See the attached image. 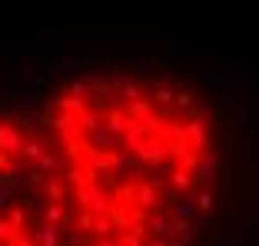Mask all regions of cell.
I'll list each match as a JSON object with an SVG mask.
<instances>
[{"label": "cell", "mask_w": 259, "mask_h": 246, "mask_svg": "<svg viewBox=\"0 0 259 246\" xmlns=\"http://www.w3.org/2000/svg\"><path fill=\"white\" fill-rule=\"evenodd\" d=\"M67 93L70 97H83V100H90V87H87V80H70Z\"/></svg>", "instance_id": "cell-24"}, {"label": "cell", "mask_w": 259, "mask_h": 246, "mask_svg": "<svg viewBox=\"0 0 259 246\" xmlns=\"http://www.w3.org/2000/svg\"><path fill=\"white\" fill-rule=\"evenodd\" d=\"M133 153H137V156H140V163H143V167H150V170H160L163 163L169 160L166 143H163L160 137H146L143 143H140L137 150H133Z\"/></svg>", "instance_id": "cell-4"}, {"label": "cell", "mask_w": 259, "mask_h": 246, "mask_svg": "<svg viewBox=\"0 0 259 246\" xmlns=\"http://www.w3.org/2000/svg\"><path fill=\"white\" fill-rule=\"evenodd\" d=\"M60 180L70 186V190H76V186H87L90 180H97V173H93L90 167H80V163H70V167H63V173H60Z\"/></svg>", "instance_id": "cell-7"}, {"label": "cell", "mask_w": 259, "mask_h": 246, "mask_svg": "<svg viewBox=\"0 0 259 246\" xmlns=\"http://www.w3.org/2000/svg\"><path fill=\"white\" fill-rule=\"evenodd\" d=\"M160 193H163V183L160 180H140L133 183V207L146 210V213H156V203H160Z\"/></svg>", "instance_id": "cell-3"}, {"label": "cell", "mask_w": 259, "mask_h": 246, "mask_svg": "<svg viewBox=\"0 0 259 246\" xmlns=\"http://www.w3.org/2000/svg\"><path fill=\"white\" fill-rule=\"evenodd\" d=\"M193 213H196V207L180 200V203H173V216H169V220H193Z\"/></svg>", "instance_id": "cell-23"}, {"label": "cell", "mask_w": 259, "mask_h": 246, "mask_svg": "<svg viewBox=\"0 0 259 246\" xmlns=\"http://www.w3.org/2000/svg\"><path fill=\"white\" fill-rule=\"evenodd\" d=\"M90 93H100V97H103V93H110V80H103V77H90Z\"/></svg>", "instance_id": "cell-27"}, {"label": "cell", "mask_w": 259, "mask_h": 246, "mask_svg": "<svg viewBox=\"0 0 259 246\" xmlns=\"http://www.w3.org/2000/svg\"><path fill=\"white\" fill-rule=\"evenodd\" d=\"M130 167V156L123 146H110V177H120V173H126Z\"/></svg>", "instance_id": "cell-16"}, {"label": "cell", "mask_w": 259, "mask_h": 246, "mask_svg": "<svg viewBox=\"0 0 259 246\" xmlns=\"http://www.w3.org/2000/svg\"><path fill=\"white\" fill-rule=\"evenodd\" d=\"M183 137H186V143H190V150H199V153H206V150H213V130H209V110H206V107H193L190 120L183 123Z\"/></svg>", "instance_id": "cell-1"}, {"label": "cell", "mask_w": 259, "mask_h": 246, "mask_svg": "<svg viewBox=\"0 0 259 246\" xmlns=\"http://www.w3.org/2000/svg\"><path fill=\"white\" fill-rule=\"evenodd\" d=\"M44 196H47V203H67L70 200V186L63 183L57 173H50V177L44 180Z\"/></svg>", "instance_id": "cell-10"}, {"label": "cell", "mask_w": 259, "mask_h": 246, "mask_svg": "<svg viewBox=\"0 0 259 246\" xmlns=\"http://www.w3.org/2000/svg\"><path fill=\"white\" fill-rule=\"evenodd\" d=\"M90 143L97 146V150H110V146H113V137H110L107 130H97V133H90Z\"/></svg>", "instance_id": "cell-26"}, {"label": "cell", "mask_w": 259, "mask_h": 246, "mask_svg": "<svg viewBox=\"0 0 259 246\" xmlns=\"http://www.w3.org/2000/svg\"><path fill=\"white\" fill-rule=\"evenodd\" d=\"M14 160V156H7V153H0V173H4V170H7V163Z\"/></svg>", "instance_id": "cell-30"}, {"label": "cell", "mask_w": 259, "mask_h": 246, "mask_svg": "<svg viewBox=\"0 0 259 246\" xmlns=\"http://www.w3.org/2000/svg\"><path fill=\"white\" fill-rule=\"evenodd\" d=\"M213 177H216V156L213 153H199L196 167H193V180H196V186L213 183Z\"/></svg>", "instance_id": "cell-9"}, {"label": "cell", "mask_w": 259, "mask_h": 246, "mask_svg": "<svg viewBox=\"0 0 259 246\" xmlns=\"http://www.w3.org/2000/svg\"><path fill=\"white\" fill-rule=\"evenodd\" d=\"M173 87L169 84H156L153 87V93H150V100H153V107H166V103H173Z\"/></svg>", "instance_id": "cell-19"}, {"label": "cell", "mask_w": 259, "mask_h": 246, "mask_svg": "<svg viewBox=\"0 0 259 246\" xmlns=\"http://www.w3.org/2000/svg\"><path fill=\"white\" fill-rule=\"evenodd\" d=\"M193 207H196L199 213H209V210L216 207V196H213V193H209V190H206V186H203V190L196 193V200H193Z\"/></svg>", "instance_id": "cell-21"}, {"label": "cell", "mask_w": 259, "mask_h": 246, "mask_svg": "<svg viewBox=\"0 0 259 246\" xmlns=\"http://www.w3.org/2000/svg\"><path fill=\"white\" fill-rule=\"evenodd\" d=\"M44 180H47V173H40L37 167L27 173V183H30V190H40V186H44Z\"/></svg>", "instance_id": "cell-28"}, {"label": "cell", "mask_w": 259, "mask_h": 246, "mask_svg": "<svg viewBox=\"0 0 259 246\" xmlns=\"http://www.w3.org/2000/svg\"><path fill=\"white\" fill-rule=\"evenodd\" d=\"M70 226H73V233H80V236H90V233H93V213L80 210V213L70 220Z\"/></svg>", "instance_id": "cell-18"}, {"label": "cell", "mask_w": 259, "mask_h": 246, "mask_svg": "<svg viewBox=\"0 0 259 246\" xmlns=\"http://www.w3.org/2000/svg\"><path fill=\"white\" fill-rule=\"evenodd\" d=\"M70 200H76V207L87 210V213H93V216H107L110 207H113V196H110V190H103L97 180H90L87 186H76V190H70Z\"/></svg>", "instance_id": "cell-2"}, {"label": "cell", "mask_w": 259, "mask_h": 246, "mask_svg": "<svg viewBox=\"0 0 259 246\" xmlns=\"http://www.w3.org/2000/svg\"><path fill=\"white\" fill-rule=\"evenodd\" d=\"M120 90H123V100H140L143 97V84H137V80H123L120 84Z\"/></svg>", "instance_id": "cell-22"}, {"label": "cell", "mask_w": 259, "mask_h": 246, "mask_svg": "<svg viewBox=\"0 0 259 246\" xmlns=\"http://www.w3.org/2000/svg\"><path fill=\"white\" fill-rule=\"evenodd\" d=\"M156 113V107H153V100L150 97H140V100H130L126 103V116H133V120H150V116Z\"/></svg>", "instance_id": "cell-14"}, {"label": "cell", "mask_w": 259, "mask_h": 246, "mask_svg": "<svg viewBox=\"0 0 259 246\" xmlns=\"http://www.w3.org/2000/svg\"><path fill=\"white\" fill-rule=\"evenodd\" d=\"M20 143H23V133L17 130L10 120H0V153L17 156L20 153Z\"/></svg>", "instance_id": "cell-6"}, {"label": "cell", "mask_w": 259, "mask_h": 246, "mask_svg": "<svg viewBox=\"0 0 259 246\" xmlns=\"http://www.w3.org/2000/svg\"><path fill=\"white\" fill-rule=\"evenodd\" d=\"M47 127H50V130H54L60 140H70V137H76V133H80L70 113H57V116H50V123H47Z\"/></svg>", "instance_id": "cell-13"}, {"label": "cell", "mask_w": 259, "mask_h": 246, "mask_svg": "<svg viewBox=\"0 0 259 246\" xmlns=\"http://www.w3.org/2000/svg\"><path fill=\"white\" fill-rule=\"evenodd\" d=\"M54 107L60 110V113H70V116L76 120V116H80V113H83L87 107H90V100H83V97H70V93H63V97H57V100H54Z\"/></svg>", "instance_id": "cell-12"}, {"label": "cell", "mask_w": 259, "mask_h": 246, "mask_svg": "<svg viewBox=\"0 0 259 246\" xmlns=\"http://www.w3.org/2000/svg\"><path fill=\"white\" fill-rule=\"evenodd\" d=\"M76 130L83 133V137H90V133H97V130H103V110H97V107H87L83 113L76 116Z\"/></svg>", "instance_id": "cell-8"}, {"label": "cell", "mask_w": 259, "mask_h": 246, "mask_svg": "<svg viewBox=\"0 0 259 246\" xmlns=\"http://www.w3.org/2000/svg\"><path fill=\"white\" fill-rule=\"evenodd\" d=\"M44 153H47V143L37 137V133H30V137H23V143H20V153H17V156H20V160H33V163H37Z\"/></svg>", "instance_id": "cell-11"}, {"label": "cell", "mask_w": 259, "mask_h": 246, "mask_svg": "<svg viewBox=\"0 0 259 246\" xmlns=\"http://www.w3.org/2000/svg\"><path fill=\"white\" fill-rule=\"evenodd\" d=\"M57 167H60V160H57L54 153H44L37 160V170H40V173H57Z\"/></svg>", "instance_id": "cell-25"}, {"label": "cell", "mask_w": 259, "mask_h": 246, "mask_svg": "<svg viewBox=\"0 0 259 246\" xmlns=\"http://www.w3.org/2000/svg\"><path fill=\"white\" fill-rule=\"evenodd\" d=\"M126 103H113V107H107V113H103V130L110 133V137H123V130H126Z\"/></svg>", "instance_id": "cell-5"}, {"label": "cell", "mask_w": 259, "mask_h": 246, "mask_svg": "<svg viewBox=\"0 0 259 246\" xmlns=\"http://www.w3.org/2000/svg\"><path fill=\"white\" fill-rule=\"evenodd\" d=\"M169 186H173L176 193L193 190V186H196V180H193V170H180V167H173V170H169Z\"/></svg>", "instance_id": "cell-15"}, {"label": "cell", "mask_w": 259, "mask_h": 246, "mask_svg": "<svg viewBox=\"0 0 259 246\" xmlns=\"http://www.w3.org/2000/svg\"><path fill=\"white\" fill-rule=\"evenodd\" d=\"M173 100L180 103V107H193V90H186V87H183L180 93H173Z\"/></svg>", "instance_id": "cell-29"}, {"label": "cell", "mask_w": 259, "mask_h": 246, "mask_svg": "<svg viewBox=\"0 0 259 246\" xmlns=\"http://www.w3.org/2000/svg\"><path fill=\"white\" fill-rule=\"evenodd\" d=\"M60 220H63V203H47L44 207V223H50V226L60 230Z\"/></svg>", "instance_id": "cell-20"}, {"label": "cell", "mask_w": 259, "mask_h": 246, "mask_svg": "<svg viewBox=\"0 0 259 246\" xmlns=\"http://www.w3.org/2000/svg\"><path fill=\"white\" fill-rule=\"evenodd\" d=\"M7 223H10V230H14V233L27 236L23 230H27V223H30V216H27V210H23V207H10L7 210Z\"/></svg>", "instance_id": "cell-17"}]
</instances>
